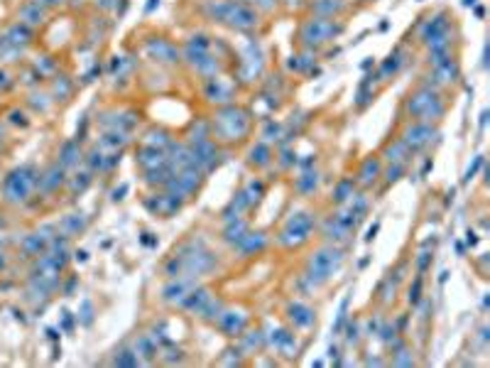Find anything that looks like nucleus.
<instances>
[{
  "mask_svg": "<svg viewBox=\"0 0 490 368\" xmlns=\"http://www.w3.org/2000/svg\"><path fill=\"white\" fill-rule=\"evenodd\" d=\"M204 15L213 23H221L238 32H250L260 25V15L245 0H206Z\"/></svg>",
  "mask_w": 490,
  "mask_h": 368,
  "instance_id": "1",
  "label": "nucleus"
},
{
  "mask_svg": "<svg viewBox=\"0 0 490 368\" xmlns=\"http://www.w3.org/2000/svg\"><path fill=\"white\" fill-rule=\"evenodd\" d=\"M253 118L245 108L229 104L213 113L211 118V135L218 143H240L250 135Z\"/></svg>",
  "mask_w": 490,
  "mask_h": 368,
  "instance_id": "2",
  "label": "nucleus"
},
{
  "mask_svg": "<svg viewBox=\"0 0 490 368\" xmlns=\"http://www.w3.org/2000/svg\"><path fill=\"white\" fill-rule=\"evenodd\" d=\"M446 98L441 96V89H434L429 84H419L410 96L405 98V113L410 115V121H422V123H436L444 118Z\"/></svg>",
  "mask_w": 490,
  "mask_h": 368,
  "instance_id": "3",
  "label": "nucleus"
},
{
  "mask_svg": "<svg viewBox=\"0 0 490 368\" xmlns=\"http://www.w3.org/2000/svg\"><path fill=\"white\" fill-rule=\"evenodd\" d=\"M343 260H346V253H343L341 246L329 243V246L319 248V251L309 258L307 273H304V280L309 282V290H316L319 285H324L326 280H331V277L341 271Z\"/></svg>",
  "mask_w": 490,
  "mask_h": 368,
  "instance_id": "4",
  "label": "nucleus"
},
{
  "mask_svg": "<svg viewBox=\"0 0 490 368\" xmlns=\"http://www.w3.org/2000/svg\"><path fill=\"white\" fill-rule=\"evenodd\" d=\"M346 25L338 23L334 18H307L302 25H299V32H296V40L302 47H309V49H319V47L334 42L338 35H341Z\"/></svg>",
  "mask_w": 490,
  "mask_h": 368,
  "instance_id": "5",
  "label": "nucleus"
},
{
  "mask_svg": "<svg viewBox=\"0 0 490 368\" xmlns=\"http://www.w3.org/2000/svg\"><path fill=\"white\" fill-rule=\"evenodd\" d=\"M314 229H316V216L312 211H294L277 233V246L287 251L302 248L304 243H309Z\"/></svg>",
  "mask_w": 490,
  "mask_h": 368,
  "instance_id": "6",
  "label": "nucleus"
},
{
  "mask_svg": "<svg viewBox=\"0 0 490 368\" xmlns=\"http://www.w3.org/2000/svg\"><path fill=\"white\" fill-rule=\"evenodd\" d=\"M355 226H358L355 216L343 207V209H338L336 214H331L329 219L321 224V236H324L329 243H334V246H343L346 241H351Z\"/></svg>",
  "mask_w": 490,
  "mask_h": 368,
  "instance_id": "7",
  "label": "nucleus"
},
{
  "mask_svg": "<svg viewBox=\"0 0 490 368\" xmlns=\"http://www.w3.org/2000/svg\"><path fill=\"white\" fill-rule=\"evenodd\" d=\"M439 138V130L434 128V123H422V121H410L402 133H399V140L412 150V152H422L424 148L432 145V140Z\"/></svg>",
  "mask_w": 490,
  "mask_h": 368,
  "instance_id": "8",
  "label": "nucleus"
},
{
  "mask_svg": "<svg viewBox=\"0 0 490 368\" xmlns=\"http://www.w3.org/2000/svg\"><path fill=\"white\" fill-rule=\"evenodd\" d=\"M382 170H385V165H382L380 155H368L363 162H360L358 172H355V184H360L363 189H371V187H375L377 182H380L382 177Z\"/></svg>",
  "mask_w": 490,
  "mask_h": 368,
  "instance_id": "9",
  "label": "nucleus"
},
{
  "mask_svg": "<svg viewBox=\"0 0 490 368\" xmlns=\"http://www.w3.org/2000/svg\"><path fill=\"white\" fill-rule=\"evenodd\" d=\"M248 322H250V319H248V314H245L243 310H231V307H226L213 324H216L226 336H240V334L248 329Z\"/></svg>",
  "mask_w": 490,
  "mask_h": 368,
  "instance_id": "10",
  "label": "nucleus"
},
{
  "mask_svg": "<svg viewBox=\"0 0 490 368\" xmlns=\"http://www.w3.org/2000/svg\"><path fill=\"white\" fill-rule=\"evenodd\" d=\"M461 79V67H458L456 59H444V62L434 64L432 74H429V81H432L434 87H451V84H456V81Z\"/></svg>",
  "mask_w": 490,
  "mask_h": 368,
  "instance_id": "11",
  "label": "nucleus"
},
{
  "mask_svg": "<svg viewBox=\"0 0 490 368\" xmlns=\"http://www.w3.org/2000/svg\"><path fill=\"white\" fill-rule=\"evenodd\" d=\"M265 344H270L275 351L290 358L296 356V334L290 329H272L270 334H265Z\"/></svg>",
  "mask_w": 490,
  "mask_h": 368,
  "instance_id": "12",
  "label": "nucleus"
},
{
  "mask_svg": "<svg viewBox=\"0 0 490 368\" xmlns=\"http://www.w3.org/2000/svg\"><path fill=\"white\" fill-rule=\"evenodd\" d=\"M204 96L206 101H211V104H221V106H229L233 104V84L223 79H206V87H204Z\"/></svg>",
  "mask_w": 490,
  "mask_h": 368,
  "instance_id": "13",
  "label": "nucleus"
},
{
  "mask_svg": "<svg viewBox=\"0 0 490 368\" xmlns=\"http://www.w3.org/2000/svg\"><path fill=\"white\" fill-rule=\"evenodd\" d=\"M446 37H449V12L441 10V12H436L434 18L427 20L424 32H422V42L424 45H432V42L446 40Z\"/></svg>",
  "mask_w": 490,
  "mask_h": 368,
  "instance_id": "14",
  "label": "nucleus"
},
{
  "mask_svg": "<svg viewBox=\"0 0 490 368\" xmlns=\"http://www.w3.org/2000/svg\"><path fill=\"white\" fill-rule=\"evenodd\" d=\"M348 8L351 5H348L346 0H312V3H309V10H312V15H316V18L338 20Z\"/></svg>",
  "mask_w": 490,
  "mask_h": 368,
  "instance_id": "15",
  "label": "nucleus"
},
{
  "mask_svg": "<svg viewBox=\"0 0 490 368\" xmlns=\"http://www.w3.org/2000/svg\"><path fill=\"white\" fill-rule=\"evenodd\" d=\"M287 319L294 329H309L316 322V314H314L312 307L302 305V302H292V305H287Z\"/></svg>",
  "mask_w": 490,
  "mask_h": 368,
  "instance_id": "16",
  "label": "nucleus"
},
{
  "mask_svg": "<svg viewBox=\"0 0 490 368\" xmlns=\"http://www.w3.org/2000/svg\"><path fill=\"white\" fill-rule=\"evenodd\" d=\"M135 162L143 167L145 172H148V170H154V167L167 165V150L152 148V145H143V148L137 150Z\"/></svg>",
  "mask_w": 490,
  "mask_h": 368,
  "instance_id": "17",
  "label": "nucleus"
},
{
  "mask_svg": "<svg viewBox=\"0 0 490 368\" xmlns=\"http://www.w3.org/2000/svg\"><path fill=\"white\" fill-rule=\"evenodd\" d=\"M412 155H415V152H412V150L407 148V145L402 143L399 138H395V140H390L385 148H382L380 157H385L390 165H407V162L412 160Z\"/></svg>",
  "mask_w": 490,
  "mask_h": 368,
  "instance_id": "18",
  "label": "nucleus"
},
{
  "mask_svg": "<svg viewBox=\"0 0 490 368\" xmlns=\"http://www.w3.org/2000/svg\"><path fill=\"white\" fill-rule=\"evenodd\" d=\"M265 246H268V236L265 233H260V231H248L243 238H240L238 243H235V248H238L243 255H255L260 253V251H265Z\"/></svg>",
  "mask_w": 490,
  "mask_h": 368,
  "instance_id": "19",
  "label": "nucleus"
},
{
  "mask_svg": "<svg viewBox=\"0 0 490 368\" xmlns=\"http://www.w3.org/2000/svg\"><path fill=\"white\" fill-rule=\"evenodd\" d=\"M150 54H152L154 59H160V62H179V49L174 45H172L170 40H162V37H157V40L150 42Z\"/></svg>",
  "mask_w": 490,
  "mask_h": 368,
  "instance_id": "20",
  "label": "nucleus"
},
{
  "mask_svg": "<svg viewBox=\"0 0 490 368\" xmlns=\"http://www.w3.org/2000/svg\"><path fill=\"white\" fill-rule=\"evenodd\" d=\"M211 295H213L211 290H206V288H201V285H196V288L182 299V305H179V307H184V310L196 312V314H199V312L204 310L206 302H209V297H211Z\"/></svg>",
  "mask_w": 490,
  "mask_h": 368,
  "instance_id": "21",
  "label": "nucleus"
},
{
  "mask_svg": "<svg viewBox=\"0 0 490 368\" xmlns=\"http://www.w3.org/2000/svg\"><path fill=\"white\" fill-rule=\"evenodd\" d=\"M272 157H275L272 148H270V143H265V140L255 143L250 148V152H248V162H250L253 167H268L270 162H272Z\"/></svg>",
  "mask_w": 490,
  "mask_h": 368,
  "instance_id": "22",
  "label": "nucleus"
},
{
  "mask_svg": "<svg viewBox=\"0 0 490 368\" xmlns=\"http://www.w3.org/2000/svg\"><path fill=\"white\" fill-rule=\"evenodd\" d=\"M294 189L302 196H312L314 192L319 189V172L316 170H304L294 182Z\"/></svg>",
  "mask_w": 490,
  "mask_h": 368,
  "instance_id": "23",
  "label": "nucleus"
},
{
  "mask_svg": "<svg viewBox=\"0 0 490 368\" xmlns=\"http://www.w3.org/2000/svg\"><path fill=\"white\" fill-rule=\"evenodd\" d=\"M353 194H355V179L343 177L341 182L334 187V192H331V202L336 204V207H343V204H348V199Z\"/></svg>",
  "mask_w": 490,
  "mask_h": 368,
  "instance_id": "24",
  "label": "nucleus"
},
{
  "mask_svg": "<svg viewBox=\"0 0 490 368\" xmlns=\"http://www.w3.org/2000/svg\"><path fill=\"white\" fill-rule=\"evenodd\" d=\"M402 57H405V52H402V49H397V52L390 54V57L380 64V71H377L380 81H388L390 76H395L399 69H402V67H405V59H402Z\"/></svg>",
  "mask_w": 490,
  "mask_h": 368,
  "instance_id": "25",
  "label": "nucleus"
},
{
  "mask_svg": "<svg viewBox=\"0 0 490 368\" xmlns=\"http://www.w3.org/2000/svg\"><path fill=\"white\" fill-rule=\"evenodd\" d=\"M238 339H240V351H243V354H253V351L265 346V334H262L260 329H255V332H243Z\"/></svg>",
  "mask_w": 490,
  "mask_h": 368,
  "instance_id": "26",
  "label": "nucleus"
},
{
  "mask_svg": "<svg viewBox=\"0 0 490 368\" xmlns=\"http://www.w3.org/2000/svg\"><path fill=\"white\" fill-rule=\"evenodd\" d=\"M248 224H245L243 219H233V221H226V229H223V238H226V243H231V246H235V243L240 241V238L248 233Z\"/></svg>",
  "mask_w": 490,
  "mask_h": 368,
  "instance_id": "27",
  "label": "nucleus"
},
{
  "mask_svg": "<svg viewBox=\"0 0 490 368\" xmlns=\"http://www.w3.org/2000/svg\"><path fill=\"white\" fill-rule=\"evenodd\" d=\"M316 64V49H309V47H304L302 54H296V57H292L290 62V69L299 71V74H304V71H309Z\"/></svg>",
  "mask_w": 490,
  "mask_h": 368,
  "instance_id": "28",
  "label": "nucleus"
},
{
  "mask_svg": "<svg viewBox=\"0 0 490 368\" xmlns=\"http://www.w3.org/2000/svg\"><path fill=\"white\" fill-rule=\"evenodd\" d=\"M240 194L245 196L248 207H255L262 196H265V182H262V179H250V182H248L243 189H240Z\"/></svg>",
  "mask_w": 490,
  "mask_h": 368,
  "instance_id": "29",
  "label": "nucleus"
},
{
  "mask_svg": "<svg viewBox=\"0 0 490 368\" xmlns=\"http://www.w3.org/2000/svg\"><path fill=\"white\" fill-rule=\"evenodd\" d=\"M223 310H226V302H223L221 297H216V295H211V297H209V302L204 305V310L199 312V317L204 319V322H211L213 324L218 317H221Z\"/></svg>",
  "mask_w": 490,
  "mask_h": 368,
  "instance_id": "30",
  "label": "nucleus"
},
{
  "mask_svg": "<svg viewBox=\"0 0 490 368\" xmlns=\"http://www.w3.org/2000/svg\"><path fill=\"white\" fill-rule=\"evenodd\" d=\"M393 363L395 366H415V356H412V351L402 344L397 346V349H393Z\"/></svg>",
  "mask_w": 490,
  "mask_h": 368,
  "instance_id": "31",
  "label": "nucleus"
},
{
  "mask_svg": "<svg viewBox=\"0 0 490 368\" xmlns=\"http://www.w3.org/2000/svg\"><path fill=\"white\" fill-rule=\"evenodd\" d=\"M113 363L115 366H140V358H137L135 351L123 349V351H118V356L113 358Z\"/></svg>",
  "mask_w": 490,
  "mask_h": 368,
  "instance_id": "32",
  "label": "nucleus"
},
{
  "mask_svg": "<svg viewBox=\"0 0 490 368\" xmlns=\"http://www.w3.org/2000/svg\"><path fill=\"white\" fill-rule=\"evenodd\" d=\"M279 138H282V126L270 121L268 126H265V130H262V140H265V143H277Z\"/></svg>",
  "mask_w": 490,
  "mask_h": 368,
  "instance_id": "33",
  "label": "nucleus"
},
{
  "mask_svg": "<svg viewBox=\"0 0 490 368\" xmlns=\"http://www.w3.org/2000/svg\"><path fill=\"white\" fill-rule=\"evenodd\" d=\"M407 165H390L388 170H382V177H385V184H395L402 174H405Z\"/></svg>",
  "mask_w": 490,
  "mask_h": 368,
  "instance_id": "34",
  "label": "nucleus"
},
{
  "mask_svg": "<svg viewBox=\"0 0 490 368\" xmlns=\"http://www.w3.org/2000/svg\"><path fill=\"white\" fill-rule=\"evenodd\" d=\"M373 98H375V91H373V89H368V84H363V87H360V91H358V98H355V106H358V108H365V106L371 104Z\"/></svg>",
  "mask_w": 490,
  "mask_h": 368,
  "instance_id": "35",
  "label": "nucleus"
},
{
  "mask_svg": "<svg viewBox=\"0 0 490 368\" xmlns=\"http://www.w3.org/2000/svg\"><path fill=\"white\" fill-rule=\"evenodd\" d=\"M407 299H410V305H419V299H422V275H417L415 285H410V295H407Z\"/></svg>",
  "mask_w": 490,
  "mask_h": 368,
  "instance_id": "36",
  "label": "nucleus"
},
{
  "mask_svg": "<svg viewBox=\"0 0 490 368\" xmlns=\"http://www.w3.org/2000/svg\"><path fill=\"white\" fill-rule=\"evenodd\" d=\"M250 8H255V10H262V12H272L275 8H277V0H245Z\"/></svg>",
  "mask_w": 490,
  "mask_h": 368,
  "instance_id": "37",
  "label": "nucleus"
},
{
  "mask_svg": "<svg viewBox=\"0 0 490 368\" xmlns=\"http://www.w3.org/2000/svg\"><path fill=\"white\" fill-rule=\"evenodd\" d=\"M346 339H348V344H358V339H360V327L355 322H351L346 327Z\"/></svg>",
  "mask_w": 490,
  "mask_h": 368,
  "instance_id": "38",
  "label": "nucleus"
},
{
  "mask_svg": "<svg viewBox=\"0 0 490 368\" xmlns=\"http://www.w3.org/2000/svg\"><path fill=\"white\" fill-rule=\"evenodd\" d=\"M429 263H432V253H419V258H417V273L424 275L427 268H429Z\"/></svg>",
  "mask_w": 490,
  "mask_h": 368,
  "instance_id": "39",
  "label": "nucleus"
},
{
  "mask_svg": "<svg viewBox=\"0 0 490 368\" xmlns=\"http://www.w3.org/2000/svg\"><path fill=\"white\" fill-rule=\"evenodd\" d=\"M296 162V155L292 150H282V157H279V165L282 167H292Z\"/></svg>",
  "mask_w": 490,
  "mask_h": 368,
  "instance_id": "40",
  "label": "nucleus"
},
{
  "mask_svg": "<svg viewBox=\"0 0 490 368\" xmlns=\"http://www.w3.org/2000/svg\"><path fill=\"white\" fill-rule=\"evenodd\" d=\"M480 165H483V157H476L474 167H468V170H466V177H463V179H466V182H468V179H471L476 172H478V167H480Z\"/></svg>",
  "mask_w": 490,
  "mask_h": 368,
  "instance_id": "41",
  "label": "nucleus"
},
{
  "mask_svg": "<svg viewBox=\"0 0 490 368\" xmlns=\"http://www.w3.org/2000/svg\"><path fill=\"white\" fill-rule=\"evenodd\" d=\"M375 233H377V224H375V226H373V229H371V231H368V236H365V241H371V238H373V236H375Z\"/></svg>",
  "mask_w": 490,
  "mask_h": 368,
  "instance_id": "42",
  "label": "nucleus"
},
{
  "mask_svg": "<svg viewBox=\"0 0 490 368\" xmlns=\"http://www.w3.org/2000/svg\"><path fill=\"white\" fill-rule=\"evenodd\" d=\"M478 243V238H476V233H468V246H476Z\"/></svg>",
  "mask_w": 490,
  "mask_h": 368,
  "instance_id": "43",
  "label": "nucleus"
},
{
  "mask_svg": "<svg viewBox=\"0 0 490 368\" xmlns=\"http://www.w3.org/2000/svg\"><path fill=\"white\" fill-rule=\"evenodd\" d=\"M476 0H463V5H474Z\"/></svg>",
  "mask_w": 490,
  "mask_h": 368,
  "instance_id": "44",
  "label": "nucleus"
},
{
  "mask_svg": "<svg viewBox=\"0 0 490 368\" xmlns=\"http://www.w3.org/2000/svg\"><path fill=\"white\" fill-rule=\"evenodd\" d=\"M360 3H371V0H360Z\"/></svg>",
  "mask_w": 490,
  "mask_h": 368,
  "instance_id": "45",
  "label": "nucleus"
}]
</instances>
